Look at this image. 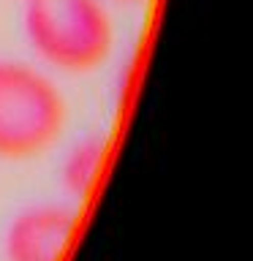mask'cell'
Listing matches in <instances>:
<instances>
[{
  "label": "cell",
  "mask_w": 253,
  "mask_h": 261,
  "mask_svg": "<svg viewBox=\"0 0 253 261\" xmlns=\"http://www.w3.org/2000/svg\"><path fill=\"white\" fill-rule=\"evenodd\" d=\"M24 36L63 73H90L109 60L114 33L104 0H24Z\"/></svg>",
  "instance_id": "obj_1"
},
{
  "label": "cell",
  "mask_w": 253,
  "mask_h": 261,
  "mask_svg": "<svg viewBox=\"0 0 253 261\" xmlns=\"http://www.w3.org/2000/svg\"><path fill=\"white\" fill-rule=\"evenodd\" d=\"M65 125L63 93L44 71L0 57V161H30Z\"/></svg>",
  "instance_id": "obj_2"
},
{
  "label": "cell",
  "mask_w": 253,
  "mask_h": 261,
  "mask_svg": "<svg viewBox=\"0 0 253 261\" xmlns=\"http://www.w3.org/2000/svg\"><path fill=\"white\" fill-rule=\"evenodd\" d=\"M77 212L68 204L41 201L16 212L3 237L6 261H60L68 248Z\"/></svg>",
  "instance_id": "obj_3"
},
{
  "label": "cell",
  "mask_w": 253,
  "mask_h": 261,
  "mask_svg": "<svg viewBox=\"0 0 253 261\" xmlns=\"http://www.w3.org/2000/svg\"><path fill=\"white\" fill-rule=\"evenodd\" d=\"M106 158V142L101 136H85L68 150L63 158V188L71 199H85V196L95 188L98 174L104 169Z\"/></svg>",
  "instance_id": "obj_4"
},
{
  "label": "cell",
  "mask_w": 253,
  "mask_h": 261,
  "mask_svg": "<svg viewBox=\"0 0 253 261\" xmlns=\"http://www.w3.org/2000/svg\"><path fill=\"white\" fill-rule=\"evenodd\" d=\"M112 3H125V6H134V3H144V0H112Z\"/></svg>",
  "instance_id": "obj_5"
}]
</instances>
